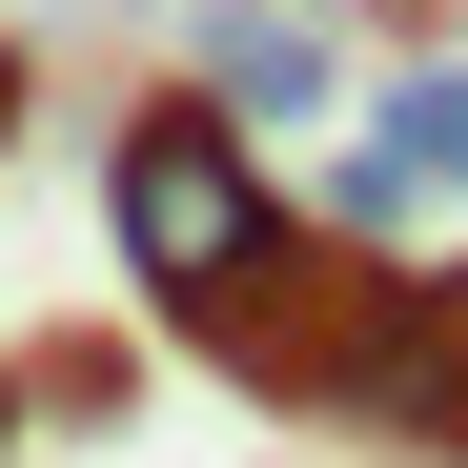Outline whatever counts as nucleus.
<instances>
[{"instance_id": "obj_3", "label": "nucleus", "mask_w": 468, "mask_h": 468, "mask_svg": "<svg viewBox=\"0 0 468 468\" xmlns=\"http://www.w3.org/2000/svg\"><path fill=\"white\" fill-rule=\"evenodd\" d=\"M326 428H367V448H468V265H387V285H367Z\"/></svg>"}, {"instance_id": "obj_5", "label": "nucleus", "mask_w": 468, "mask_h": 468, "mask_svg": "<svg viewBox=\"0 0 468 468\" xmlns=\"http://www.w3.org/2000/svg\"><path fill=\"white\" fill-rule=\"evenodd\" d=\"M367 143L448 204V184H468V61H448V41H428V61H387V82H367Z\"/></svg>"}, {"instance_id": "obj_2", "label": "nucleus", "mask_w": 468, "mask_h": 468, "mask_svg": "<svg viewBox=\"0 0 468 468\" xmlns=\"http://www.w3.org/2000/svg\"><path fill=\"white\" fill-rule=\"evenodd\" d=\"M387 265H408V245H346V224H305V204H285L224 285L164 305V326H184L224 387H265V408H326V387H346V326H367V285H387Z\"/></svg>"}, {"instance_id": "obj_8", "label": "nucleus", "mask_w": 468, "mask_h": 468, "mask_svg": "<svg viewBox=\"0 0 468 468\" xmlns=\"http://www.w3.org/2000/svg\"><path fill=\"white\" fill-rule=\"evenodd\" d=\"M0 428H21V387H0Z\"/></svg>"}, {"instance_id": "obj_4", "label": "nucleus", "mask_w": 468, "mask_h": 468, "mask_svg": "<svg viewBox=\"0 0 468 468\" xmlns=\"http://www.w3.org/2000/svg\"><path fill=\"white\" fill-rule=\"evenodd\" d=\"M184 82L224 122H346V41H326V0H204V41H184Z\"/></svg>"}, {"instance_id": "obj_7", "label": "nucleus", "mask_w": 468, "mask_h": 468, "mask_svg": "<svg viewBox=\"0 0 468 468\" xmlns=\"http://www.w3.org/2000/svg\"><path fill=\"white\" fill-rule=\"evenodd\" d=\"M0 122H21V41H0Z\"/></svg>"}, {"instance_id": "obj_1", "label": "nucleus", "mask_w": 468, "mask_h": 468, "mask_svg": "<svg viewBox=\"0 0 468 468\" xmlns=\"http://www.w3.org/2000/svg\"><path fill=\"white\" fill-rule=\"evenodd\" d=\"M265 224H285V164H265L204 82H164V102H122V122H102V245H122V285H143V305L224 285Z\"/></svg>"}, {"instance_id": "obj_6", "label": "nucleus", "mask_w": 468, "mask_h": 468, "mask_svg": "<svg viewBox=\"0 0 468 468\" xmlns=\"http://www.w3.org/2000/svg\"><path fill=\"white\" fill-rule=\"evenodd\" d=\"M305 224H346V245H408V224H428V184H408V164H387V143L346 122V164L305 184Z\"/></svg>"}]
</instances>
